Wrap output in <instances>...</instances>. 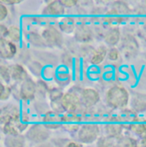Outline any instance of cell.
Returning a JSON list of instances; mask_svg holds the SVG:
<instances>
[{"instance_id": "obj_1", "label": "cell", "mask_w": 146, "mask_h": 147, "mask_svg": "<svg viewBox=\"0 0 146 147\" xmlns=\"http://www.w3.org/2000/svg\"><path fill=\"white\" fill-rule=\"evenodd\" d=\"M105 100L108 106L112 109H125L129 104L130 94L128 91L120 86H113L106 92Z\"/></svg>"}, {"instance_id": "obj_2", "label": "cell", "mask_w": 146, "mask_h": 147, "mask_svg": "<svg viewBox=\"0 0 146 147\" xmlns=\"http://www.w3.org/2000/svg\"><path fill=\"white\" fill-rule=\"evenodd\" d=\"M100 134V127L95 123L82 124L79 130L77 133V138L79 142L85 145H91L95 141H98Z\"/></svg>"}, {"instance_id": "obj_3", "label": "cell", "mask_w": 146, "mask_h": 147, "mask_svg": "<svg viewBox=\"0 0 146 147\" xmlns=\"http://www.w3.org/2000/svg\"><path fill=\"white\" fill-rule=\"evenodd\" d=\"M25 137L28 140L40 145L50 138V131L43 124H33L27 130Z\"/></svg>"}, {"instance_id": "obj_4", "label": "cell", "mask_w": 146, "mask_h": 147, "mask_svg": "<svg viewBox=\"0 0 146 147\" xmlns=\"http://www.w3.org/2000/svg\"><path fill=\"white\" fill-rule=\"evenodd\" d=\"M82 119L75 112H66L62 115L63 127L69 133H78L81 127Z\"/></svg>"}, {"instance_id": "obj_5", "label": "cell", "mask_w": 146, "mask_h": 147, "mask_svg": "<svg viewBox=\"0 0 146 147\" xmlns=\"http://www.w3.org/2000/svg\"><path fill=\"white\" fill-rule=\"evenodd\" d=\"M41 36L43 37L46 45L50 46H59L63 44V35L61 32L53 26H49L44 28Z\"/></svg>"}, {"instance_id": "obj_6", "label": "cell", "mask_w": 146, "mask_h": 147, "mask_svg": "<svg viewBox=\"0 0 146 147\" xmlns=\"http://www.w3.org/2000/svg\"><path fill=\"white\" fill-rule=\"evenodd\" d=\"M123 126L120 123L118 116L116 117H111L109 122L105 125L104 127V131L106 134V136L114 139V140H118L120 139L123 133Z\"/></svg>"}, {"instance_id": "obj_7", "label": "cell", "mask_w": 146, "mask_h": 147, "mask_svg": "<svg viewBox=\"0 0 146 147\" xmlns=\"http://www.w3.org/2000/svg\"><path fill=\"white\" fill-rule=\"evenodd\" d=\"M62 105L66 112H75L81 105L80 98L71 92H65L62 98Z\"/></svg>"}, {"instance_id": "obj_8", "label": "cell", "mask_w": 146, "mask_h": 147, "mask_svg": "<svg viewBox=\"0 0 146 147\" xmlns=\"http://www.w3.org/2000/svg\"><path fill=\"white\" fill-rule=\"evenodd\" d=\"M36 92L37 84L32 79L28 78L21 85L19 96L24 101H31L34 98Z\"/></svg>"}, {"instance_id": "obj_9", "label": "cell", "mask_w": 146, "mask_h": 147, "mask_svg": "<svg viewBox=\"0 0 146 147\" xmlns=\"http://www.w3.org/2000/svg\"><path fill=\"white\" fill-rule=\"evenodd\" d=\"M80 99L82 105L87 108H90L96 105L100 101V94L98 91L94 88H85L81 91Z\"/></svg>"}, {"instance_id": "obj_10", "label": "cell", "mask_w": 146, "mask_h": 147, "mask_svg": "<svg viewBox=\"0 0 146 147\" xmlns=\"http://www.w3.org/2000/svg\"><path fill=\"white\" fill-rule=\"evenodd\" d=\"M62 115H63L57 113L53 110L47 111L42 118V124L49 130L58 129L63 127Z\"/></svg>"}, {"instance_id": "obj_11", "label": "cell", "mask_w": 146, "mask_h": 147, "mask_svg": "<svg viewBox=\"0 0 146 147\" xmlns=\"http://www.w3.org/2000/svg\"><path fill=\"white\" fill-rule=\"evenodd\" d=\"M22 112L20 111L18 106L13 105H8L2 108L1 110V125L10 122L14 120H17L20 118Z\"/></svg>"}, {"instance_id": "obj_12", "label": "cell", "mask_w": 146, "mask_h": 147, "mask_svg": "<svg viewBox=\"0 0 146 147\" xmlns=\"http://www.w3.org/2000/svg\"><path fill=\"white\" fill-rule=\"evenodd\" d=\"M17 52L15 43L6 38H0V56L3 59H12Z\"/></svg>"}, {"instance_id": "obj_13", "label": "cell", "mask_w": 146, "mask_h": 147, "mask_svg": "<svg viewBox=\"0 0 146 147\" xmlns=\"http://www.w3.org/2000/svg\"><path fill=\"white\" fill-rule=\"evenodd\" d=\"M139 115L136 112H134L133 110H124L120 115H118V118L122 124L123 127L126 129L130 128V127L135 122V121L138 119Z\"/></svg>"}, {"instance_id": "obj_14", "label": "cell", "mask_w": 146, "mask_h": 147, "mask_svg": "<svg viewBox=\"0 0 146 147\" xmlns=\"http://www.w3.org/2000/svg\"><path fill=\"white\" fill-rule=\"evenodd\" d=\"M65 12V8L61 1H50L44 7L43 13L50 16H62Z\"/></svg>"}, {"instance_id": "obj_15", "label": "cell", "mask_w": 146, "mask_h": 147, "mask_svg": "<svg viewBox=\"0 0 146 147\" xmlns=\"http://www.w3.org/2000/svg\"><path fill=\"white\" fill-rule=\"evenodd\" d=\"M129 130L135 134L136 136L139 137L140 139L146 136V120L143 117H138L135 122L130 127Z\"/></svg>"}, {"instance_id": "obj_16", "label": "cell", "mask_w": 146, "mask_h": 147, "mask_svg": "<svg viewBox=\"0 0 146 147\" xmlns=\"http://www.w3.org/2000/svg\"><path fill=\"white\" fill-rule=\"evenodd\" d=\"M11 79L16 82H23L28 79V72L21 64H14L10 67Z\"/></svg>"}, {"instance_id": "obj_17", "label": "cell", "mask_w": 146, "mask_h": 147, "mask_svg": "<svg viewBox=\"0 0 146 147\" xmlns=\"http://www.w3.org/2000/svg\"><path fill=\"white\" fill-rule=\"evenodd\" d=\"M74 37L76 38L77 41L86 43L88 41H91L92 38V33L91 29L86 26H79L74 31Z\"/></svg>"}, {"instance_id": "obj_18", "label": "cell", "mask_w": 146, "mask_h": 147, "mask_svg": "<svg viewBox=\"0 0 146 147\" xmlns=\"http://www.w3.org/2000/svg\"><path fill=\"white\" fill-rule=\"evenodd\" d=\"M3 144L5 147H25L26 137L22 134L6 136Z\"/></svg>"}, {"instance_id": "obj_19", "label": "cell", "mask_w": 146, "mask_h": 147, "mask_svg": "<svg viewBox=\"0 0 146 147\" xmlns=\"http://www.w3.org/2000/svg\"><path fill=\"white\" fill-rule=\"evenodd\" d=\"M108 50L105 46L100 45L97 50H95L91 57V63L93 65H99L101 64L106 57L108 56Z\"/></svg>"}, {"instance_id": "obj_20", "label": "cell", "mask_w": 146, "mask_h": 147, "mask_svg": "<svg viewBox=\"0 0 146 147\" xmlns=\"http://www.w3.org/2000/svg\"><path fill=\"white\" fill-rule=\"evenodd\" d=\"M130 105H131V110H133L137 114L146 111V98L141 96L136 95L133 97Z\"/></svg>"}, {"instance_id": "obj_21", "label": "cell", "mask_w": 146, "mask_h": 147, "mask_svg": "<svg viewBox=\"0 0 146 147\" xmlns=\"http://www.w3.org/2000/svg\"><path fill=\"white\" fill-rule=\"evenodd\" d=\"M59 28L62 32L66 34H70L73 31H75V22L73 17L67 16L62 18L58 23Z\"/></svg>"}, {"instance_id": "obj_22", "label": "cell", "mask_w": 146, "mask_h": 147, "mask_svg": "<svg viewBox=\"0 0 146 147\" xmlns=\"http://www.w3.org/2000/svg\"><path fill=\"white\" fill-rule=\"evenodd\" d=\"M120 39V32L119 28H112L105 34L104 41L110 46L116 45Z\"/></svg>"}, {"instance_id": "obj_23", "label": "cell", "mask_w": 146, "mask_h": 147, "mask_svg": "<svg viewBox=\"0 0 146 147\" xmlns=\"http://www.w3.org/2000/svg\"><path fill=\"white\" fill-rule=\"evenodd\" d=\"M115 147H139V141L133 137L123 135L116 140Z\"/></svg>"}, {"instance_id": "obj_24", "label": "cell", "mask_w": 146, "mask_h": 147, "mask_svg": "<svg viewBox=\"0 0 146 147\" xmlns=\"http://www.w3.org/2000/svg\"><path fill=\"white\" fill-rule=\"evenodd\" d=\"M9 40L12 41L13 43H18L20 42L22 38V30L17 26H10L8 29L7 37Z\"/></svg>"}, {"instance_id": "obj_25", "label": "cell", "mask_w": 146, "mask_h": 147, "mask_svg": "<svg viewBox=\"0 0 146 147\" xmlns=\"http://www.w3.org/2000/svg\"><path fill=\"white\" fill-rule=\"evenodd\" d=\"M54 79H56L57 83L60 85L61 86H64L68 85L70 82L71 76L70 74L66 71H58L57 73L55 74Z\"/></svg>"}, {"instance_id": "obj_26", "label": "cell", "mask_w": 146, "mask_h": 147, "mask_svg": "<svg viewBox=\"0 0 146 147\" xmlns=\"http://www.w3.org/2000/svg\"><path fill=\"white\" fill-rule=\"evenodd\" d=\"M116 141L114 139L110 138L108 136L101 137L97 141V147H115Z\"/></svg>"}, {"instance_id": "obj_27", "label": "cell", "mask_w": 146, "mask_h": 147, "mask_svg": "<svg viewBox=\"0 0 146 147\" xmlns=\"http://www.w3.org/2000/svg\"><path fill=\"white\" fill-rule=\"evenodd\" d=\"M49 98L50 99V102H56L62 100V98L64 93H63L62 90L58 87H53L49 90Z\"/></svg>"}, {"instance_id": "obj_28", "label": "cell", "mask_w": 146, "mask_h": 147, "mask_svg": "<svg viewBox=\"0 0 146 147\" xmlns=\"http://www.w3.org/2000/svg\"><path fill=\"white\" fill-rule=\"evenodd\" d=\"M29 41L32 45H35V46H38V47H44L46 45V43L44 42L43 37L39 34H38L36 33H33L30 34L29 36Z\"/></svg>"}, {"instance_id": "obj_29", "label": "cell", "mask_w": 146, "mask_h": 147, "mask_svg": "<svg viewBox=\"0 0 146 147\" xmlns=\"http://www.w3.org/2000/svg\"><path fill=\"white\" fill-rule=\"evenodd\" d=\"M0 76L2 82L9 83L11 80V74H10V68L5 66V65H1L0 67Z\"/></svg>"}, {"instance_id": "obj_30", "label": "cell", "mask_w": 146, "mask_h": 147, "mask_svg": "<svg viewBox=\"0 0 146 147\" xmlns=\"http://www.w3.org/2000/svg\"><path fill=\"white\" fill-rule=\"evenodd\" d=\"M11 95V88L10 86L4 85L3 82H1V94H0V100L6 101L9 98Z\"/></svg>"}, {"instance_id": "obj_31", "label": "cell", "mask_w": 146, "mask_h": 147, "mask_svg": "<svg viewBox=\"0 0 146 147\" xmlns=\"http://www.w3.org/2000/svg\"><path fill=\"white\" fill-rule=\"evenodd\" d=\"M28 69H29V70L32 73L34 74V75L40 76L42 74L43 66L38 62H32V63H30L28 64Z\"/></svg>"}, {"instance_id": "obj_32", "label": "cell", "mask_w": 146, "mask_h": 147, "mask_svg": "<svg viewBox=\"0 0 146 147\" xmlns=\"http://www.w3.org/2000/svg\"><path fill=\"white\" fill-rule=\"evenodd\" d=\"M120 52L116 48H111L108 52V57L110 61H116L119 59Z\"/></svg>"}, {"instance_id": "obj_33", "label": "cell", "mask_w": 146, "mask_h": 147, "mask_svg": "<svg viewBox=\"0 0 146 147\" xmlns=\"http://www.w3.org/2000/svg\"><path fill=\"white\" fill-rule=\"evenodd\" d=\"M37 92L41 91L43 94H45L46 92H49V89L48 86L46 85V83L44 80H38V82H37Z\"/></svg>"}, {"instance_id": "obj_34", "label": "cell", "mask_w": 146, "mask_h": 147, "mask_svg": "<svg viewBox=\"0 0 146 147\" xmlns=\"http://www.w3.org/2000/svg\"><path fill=\"white\" fill-rule=\"evenodd\" d=\"M9 15V10L7 5L0 2V21H3Z\"/></svg>"}, {"instance_id": "obj_35", "label": "cell", "mask_w": 146, "mask_h": 147, "mask_svg": "<svg viewBox=\"0 0 146 147\" xmlns=\"http://www.w3.org/2000/svg\"><path fill=\"white\" fill-rule=\"evenodd\" d=\"M61 3L64 6V8H73L78 3V1H75V0H63V1H61Z\"/></svg>"}, {"instance_id": "obj_36", "label": "cell", "mask_w": 146, "mask_h": 147, "mask_svg": "<svg viewBox=\"0 0 146 147\" xmlns=\"http://www.w3.org/2000/svg\"><path fill=\"white\" fill-rule=\"evenodd\" d=\"M63 147H84V146L80 142L71 140V141H68Z\"/></svg>"}, {"instance_id": "obj_37", "label": "cell", "mask_w": 146, "mask_h": 147, "mask_svg": "<svg viewBox=\"0 0 146 147\" xmlns=\"http://www.w3.org/2000/svg\"><path fill=\"white\" fill-rule=\"evenodd\" d=\"M0 2L5 5H13V4L21 3L22 1H19V0H1Z\"/></svg>"}, {"instance_id": "obj_38", "label": "cell", "mask_w": 146, "mask_h": 147, "mask_svg": "<svg viewBox=\"0 0 146 147\" xmlns=\"http://www.w3.org/2000/svg\"><path fill=\"white\" fill-rule=\"evenodd\" d=\"M8 29H9V28L5 27L4 25H3V24H1V25H0V33H1V38H5V37H7Z\"/></svg>"}, {"instance_id": "obj_39", "label": "cell", "mask_w": 146, "mask_h": 147, "mask_svg": "<svg viewBox=\"0 0 146 147\" xmlns=\"http://www.w3.org/2000/svg\"><path fill=\"white\" fill-rule=\"evenodd\" d=\"M139 147H146V136L139 140Z\"/></svg>"}, {"instance_id": "obj_40", "label": "cell", "mask_w": 146, "mask_h": 147, "mask_svg": "<svg viewBox=\"0 0 146 147\" xmlns=\"http://www.w3.org/2000/svg\"><path fill=\"white\" fill-rule=\"evenodd\" d=\"M37 147H53L50 144H49V143H43V144H40V145H38Z\"/></svg>"}]
</instances>
